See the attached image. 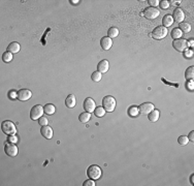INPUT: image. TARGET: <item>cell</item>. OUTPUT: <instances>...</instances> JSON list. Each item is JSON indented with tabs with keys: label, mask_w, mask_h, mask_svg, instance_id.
Here are the masks:
<instances>
[{
	"label": "cell",
	"mask_w": 194,
	"mask_h": 186,
	"mask_svg": "<svg viewBox=\"0 0 194 186\" xmlns=\"http://www.w3.org/2000/svg\"><path fill=\"white\" fill-rule=\"evenodd\" d=\"M127 113L130 117H138V114H140V110H138V107H131L128 109Z\"/></svg>",
	"instance_id": "cb8c5ba5"
},
{
	"label": "cell",
	"mask_w": 194,
	"mask_h": 186,
	"mask_svg": "<svg viewBox=\"0 0 194 186\" xmlns=\"http://www.w3.org/2000/svg\"><path fill=\"white\" fill-rule=\"evenodd\" d=\"M186 88H187V90H189V91H193V89H194L193 80H188V81L186 82Z\"/></svg>",
	"instance_id": "4dcf8cb0"
},
{
	"label": "cell",
	"mask_w": 194,
	"mask_h": 186,
	"mask_svg": "<svg viewBox=\"0 0 194 186\" xmlns=\"http://www.w3.org/2000/svg\"><path fill=\"white\" fill-rule=\"evenodd\" d=\"M107 35L111 38H115V37H117L119 35V29L117 27H111L109 29V31H107Z\"/></svg>",
	"instance_id": "603a6c76"
},
{
	"label": "cell",
	"mask_w": 194,
	"mask_h": 186,
	"mask_svg": "<svg viewBox=\"0 0 194 186\" xmlns=\"http://www.w3.org/2000/svg\"><path fill=\"white\" fill-rule=\"evenodd\" d=\"M178 143H179L181 146H185L189 143V139H188L187 136H181L179 139H178Z\"/></svg>",
	"instance_id": "f546056e"
},
{
	"label": "cell",
	"mask_w": 194,
	"mask_h": 186,
	"mask_svg": "<svg viewBox=\"0 0 194 186\" xmlns=\"http://www.w3.org/2000/svg\"><path fill=\"white\" fill-rule=\"evenodd\" d=\"M91 119V113H88V112H85V113H82L79 117V120L81 121L82 123H87L89 122V120Z\"/></svg>",
	"instance_id": "44dd1931"
},
{
	"label": "cell",
	"mask_w": 194,
	"mask_h": 186,
	"mask_svg": "<svg viewBox=\"0 0 194 186\" xmlns=\"http://www.w3.org/2000/svg\"><path fill=\"white\" fill-rule=\"evenodd\" d=\"M21 50V46L19 42H11V44L8 45V47H7V51L11 53H13V54H16V53H19Z\"/></svg>",
	"instance_id": "e0dca14e"
},
{
	"label": "cell",
	"mask_w": 194,
	"mask_h": 186,
	"mask_svg": "<svg viewBox=\"0 0 194 186\" xmlns=\"http://www.w3.org/2000/svg\"><path fill=\"white\" fill-rule=\"evenodd\" d=\"M94 114L96 117H103L105 115V110L103 107H97L94 110Z\"/></svg>",
	"instance_id": "4316f807"
},
{
	"label": "cell",
	"mask_w": 194,
	"mask_h": 186,
	"mask_svg": "<svg viewBox=\"0 0 194 186\" xmlns=\"http://www.w3.org/2000/svg\"><path fill=\"white\" fill-rule=\"evenodd\" d=\"M95 109H96L95 101L92 98H90V97L86 98L85 101H84V110L86 112H88V113H92V112H94Z\"/></svg>",
	"instance_id": "8fae6325"
},
{
	"label": "cell",
	"mask_w": 194,
	"mask_h": 186,
	"mask_svg": "<svg viewBox=\"0 0 194 186\" xmlns=\"http://www.w3.org/2000/svg\"><path fill=\"white\" fill-rule=\"evenodd\" d=\"M101 78H102V76H101V72H99L98 70L94 71L93 74H92V76H91L92 81L95 82V83H97V82H100L101 81Z\"/></svg>",
	"instance_id": "83f0119b"
},
{
	"label": "cell",
	"mask_w": 194,
	"mask_h": 186,
	"mask_svg": "<svg viewBox=\"0 0 194 186\" xmlns=\"http://www.w3.org/2000/svg\"><path fill=\"white\" fill-rule=\"evenodd\" d=\"M185 77L187 80H193L194 78V67L193 66H190L186 69L185 71Z\"/></svg>",
	"instance_id": "484cf974"
},
{
	"label": "cell",
	"mask_w": 194,
	"mask_h": 186,
	"mask_svg": "<svg viewBox=\"0 0 194 186\" xmlns=\"http://www.w3.org/2000/svg\"><path fill=\"white\" fill-rule=\"evenodd\" d=\"M184 57L185 58H191L192 56H193V51L192 50H189V49H187L186 51H184Z\"/></svg>",
	"instance_id": "836d02e7"
},
{
	"label": "cell",
	"mask_w": 194,
	"mask_h": 186,
	"mask_svg": "<svg viewBox=\"0 0 194 186\" xmlns=\"http://www.w3.org/2000/svg\"><path fill=\"white\" fill-rule=\"evenodd\" d=\"M174 21H177L179 23H182L185 19V13H184L183 9L181 8H176L174 11V16H172Z\"/></svg>",
	"instance_id": "7c38bea8"
},
{
	"label": "cell",
	"mask_w": 194,
	"mask_h": 186,
	"mask_svg": "<svg viewBox=\"0 0 194 186\" xmlns=\"http://www.w3.org/2000/svg\"><path fill=\"white\" fill-rule=\"evenodd\" d=\"M109 61L107 60H101L98 63V65H97V70L99 72H101V74H105L109 70Z\"/></svg>",
	"instance_id": "9a60e30c"
},
{
	"label": "cell",
	"mask_w": 194,
	"mask_h": 186,
	"mask_svg": "<svg viewBox=\"0 0 194 186\" xmlns=\"http://www.w3.org/2000/svg\"><path fill=\"white\" fill-rule=\"evenodd\" d=\"M8 97L11 99H16V98H18V92L17 91H15V90H11V91H9V93H8Z\"/></svg>",
	"instance_id": "e575fe53"
},
{
	"label": "cell",
	"mask_w": 194,
	"mask_h": 186,
	"mask_svg": "<svg viewBox=\"0 0 194 186\" xmlns=\"http://www.w3.org/2000/svg\"><path fill=\"white\" fill-rule=\"evenodd\" d=\"M83 185L84 186H95V182L93 181V179H92V180H87V181L84 182Z\"/></svg>",
	"instance_id": "d590c367"
},
{
	"label": "cell",
	"mask_w": 194,
	"mask_h": 186,
	"mask_svg": "<svg viewBox=\"0 0 194 186\" xmlns=\"http://www.w3.org/2000/svg\"><path fill=\"white\" fill-rule=\"evenodd\" d=\"M144 15L147 19H149V20H154V19H156L157 17H159L160 11H158L156 7L151 6V7H148V8L145 9Z\"/></svg>",
	"instance_id": "52a82bcc"
},
{
	"label": "cell",
	"mask_w": 194,
	"mask_h": 186,
	"mask_svg": "<svg viewBox=\"0 0 194 186\" xmlns=\"http://www.w3.org/2000/svg\"><path fill=\"white\" fill-rule=\"evenodd\" d=\"M148 2L150 3L151 5H152V7H156L157 5H159L160 1H158V0H149Z\"/></svg>",
	"instance_id": "8d00e7d4"
},
{
	"label": "cell",
	"mask_w": 194,
	"mask_h": 186,
	"mask_svg": "<svg viewBox=\"0 0 194 186\" xmlns=\"http://www.w3.org/2000/svg\"><path fill=\"white\" fill-rule=\"evenodd\" d=\"M167 28H165V27L163 26H158L156 27V28L153 30L152 32V37L154 38V40H163L164 37L167 35Z\"/></svg>",
	"instance_id": "277c9868"
},
{
	"label": "cell",
	"mask_w": 194,
	"mask_h": 186,
	"mask_svg": "<svg viewBox=\"0 0 194 186\" xmlns=\"http://www.w3.org/2000/svg\"><path fill=\"white\" fill-rule=\"evenodd\" d=\"M2 60L4 62H6V63L11 62V60H13V53L8 52V51L4 52V53H3V55H2Z\"/></svg>",
	"instance_id": "f1b7e54d"
},
{
	"label": "cell",
	"mask_w": 194,
	"mask_h": 186,
	"mask_svg": "<svg viewBox=\"0 0 194 186\" xmlns=\"http://www.w3.org/2000/svg\"><path fill=\"white\" fill-rule=\"evenodd\" d=\"M193 178H194V175L191 176V184H193Z\"/></svg>",
	"instance_id": "60d3db41"
},
{
	"label": "cell",
	"mask_w": 194,
	"mask_h": 186,
	"mask_svg": "<svg viewBox=\"0 0 194 186\" xmlns=\"http://www.w3.org/2000/svg\"><path fill=\"white\" fill-rule=\"evenodd\" d=\"M159 5H160V7H161V8L166 9V8H168V7H169V2H168L167 0H163V1H160Z\"/></svg>",
	"instance_id": "1f68e13d"
},
{
	"label": "cell",
	"mask_w": 194,
	"mask_h": 186,
	"mask_svg": "<svg viewBox=\"0 0 194 186\" xmlns=\"http://www.w3.org/2000/svg\"><path fill=\"white\" fill-rule=\"evenodd\" d=\"M4 151L8 156H11V157H15V156L18 155L19 150H18L17 145L11 144V143H6V144H5V147H4Z\"/></svg>",
	"instance_id": "ba28073f"
},
{
	"label": "cell",
	"mask_w": 194,
	"mask_h": 186,
	"mask_svg": "<svg viewBox=\"0 0 194 186\" xmlns=\"http://www.w3.org/2000/svg\"><path fill=\"white\" fill-rule=\"evenodd\" d=\"M188 139H189V141L193 142V141H194V132H190V134H189V138H188Z\"/></svg>",
	"instance_id": "74e56055"
},
{
	"label": "cell",
	"mask_w": 194,
	"mask_h": 186,
	"mask_svg": "<svg viewBox=\"0 0 194 186\" xmlns=\"http://www.w3.org/2000/svg\"><path fill=\"white\" fill-rule=\"evenodd\" d=\"M102 105L105 112H113L116 109V99L111 95H107L102 99Z\"/></svg>",
	"instance_id": "3957f363"
},
{
	"label": "cell",
	"mask_w": 194,
	"mask_h": 186,
	"mask_svg": "<svg viewBox=\"0 0 194 186\" xmlns=\"http://www.w3.org/2000/svg\"><path fill=\"white\" fill-rule=\"evenodd\" d=\"M154 109H155L154 105H153V103H142V105L138 107V110H140V114H143V115L150 114L151 112H152Z\"/></svg>",
	"instance_id": "30bf717a"
},
{
	"label": "cell",
	"mask_w": 194,
	"mask_h": 186,
	"mask_svg": "<svg viewBox=\"0 0 194 186\" xmlns=\"http://www.w3.org/2000/svg\"><path fill=\"white\" fill-rule=\"evenodd\" d=\"M44 113L48 115H53V114H55V112H56V107H55V105H52V103L46 105L44 107Z\"/></svg>",
	"instance_id": "ffe728a7"
},
{
	"label": "cell",
	"mask_w": 194,
	"mask_h": 186,
	"mask_svg": "<svg viewBox=\"0 0 194 186\" xmlns=\"http://www.w3.org/2000/svg\"><path fill=\"white\" fill-rule=\"evenodd\" d=\"M40 134H42V136H44V138L50 140V139L53 138V129L51 128L50 126L46 125V126H42V129H40Z\"/></svg>",
	"instance_id": "5bb4252c"
},
{
	"label": "cell",
	"mask_w": 194,
	"mask_h": 186,
	"mask_svg": "<svg viewBox=\"0 0 194 186\" xmlns=\"http://www.w3.org/2000/svg\"><path fill=\"white\" fill-rule=\"evenodd\" d=\"M101 169L99 168L98 165H96V164H93V165H90L87 170V175L89 176L90 179H93V180H98L99 178L101 177Z\"/></svg>",
	"instance_id": "7a4b0ae2"
},
{
	"label": "cell",
	"mask_w": 194,
	"mask_h": 186,
	"mask_svg": "<svg viewBox=\"0 0 194 186\" xmlns=\"http://www.w3.org/2000/svg\"><path fill=\"white\" fill-rule=\"evenodd\" d=\"M159 115H160L159 111L154 109L150 114H148L149 120H150L151 122H156V121H158V119H159Z\"/></svg>",
	"instance_id": "d6986e66"
},
{
	"label": "cell",
	"mask_w": 194,
	"mask_h": 186,
	"mask_svg": "<svg viewBox=\"0 0 194 186\" xmlns=\"http://www.w3.org/2000/svg\"><path fill=\"white\" fill-rule=\"evenodd\" d=\"M180 30L184 33H189L191 31V25L189 23H185V22H182L180 23Z\"/></svg>",
	"instance_id": "7402d4cb"
},
{
	"label": "cell",
	"mask_w": 194,
	"mask_h": 186,
	"mask_svg": "<svg viewBox=\"0 0 194 186\" xmlns=\"http://www.w3.org/2000/svg\"><path fill=\"white\" fill-rule=\"evenodd\" d=\"M78 2H80L79 0H75V1H71V3H74V4H76Z\"/></svg>",
	"instance_id": "ab89813d"
},
{
	"label": "cell",
	"mask_w": 194,
	"mask_h": 186,
	"mask_svg": "<svg viewBox=\"0 0 194 186\" xmlns=\"http://www.w3.org/2000/svg\"><path fill=\"white\" fill-rule=\"evenodd\" d=\"M100 46H101V48H102V50L107 51V50H109V49L111 48V46H113V40H111V37L104 36V37L101 38Z\"/></svg>",
	"instance_id": "4fadbf2b"
},
{
	"label": "cell",
	"mask_w": 194,
	"mask_h": 186,
	"mask_svg": "<svg viewBox=\"0 0 194 186\" xmlns=\"http://www.w3.org/2000/svg\"><path fill=\"white\" fill-rule=\"evenodd\" d=\"M172 47L178 52H184L188 49L189 44H188V40H184V38H179V40H174L172 42Z\"/></svg>",
	"instance_id": "5b68a950"
},
{
	"label": "cell",
	"mask_w": 194,
	"mask_h": 186,
	"mask_svg": "<svg viewBox=\"0 0 194 186\" xmlns=\"http://www.w3.org/2000/svg\"><path fill=\"white\" fill-rule=\"evenodd\" d=\"M38 122H40V126H46V125H48L49 120L47 117H42V118H40V121H38Z\"/></svg>",
	"instance_id": "d6a6232c"
},
{
	"label": "cell",
	"mask_w": 194,
	"mask_h": 186,
	"mask_svg": "<svg viewBox=\"0 0 194 186\" xmlns=\"http://www.w3.org/2000/svg\"><path fill=\"white\" fill-rule=\"evenodd\" d=\"M32 96V92L28 89H21L18 92V99L20 101H27Z\"/></svg>",
	"instance_id": "9c48e42d"
},
{
	"label": "cell",
	"mask_w": 194,
	"mask_h": 186,
	"mask_svg": "<svg viewBox=\"0 0 194 186\" xmlns=\"http://www.w3.org/2000/svg\"><path fill=\"white\" fill-rule=\"evenodd\" d=\"M182 35H183V32L179 28H174L171 30V37L174 40H179L182 37Z\"/></svg>",
	"instance_id": "d4e9b609"
},
{
	"label": "cell",
	"mask_w": 194,
	"mask_h": 186,
	"mask_svg": "<svg viewBox=\"0 0 194 186\" xmlns=\"http://www.w3.org/2000/svg\"><path fill=\"white\" fill-rule=\"evenodd\" d=\"M65 105L68 109H73L76 105V99L73 94H69L65 99Z\"/></svg>",
	"instance_id": "2e32d148"
},
{
	"label": "cell",
	"mask_w": 194,
	"mask_h": 186,
	"mask_svg": "<svg viewBox=\"0 0 194 186\" xmlns=\"http://www.w3.org/2000/svg\"><path fill=\"white\" fill-rule=\"evenodd\" d=\"M44 113V107L40 105H35L30 111V118L32 120H37L42 117V114Z\"/></svg>",
	"instance_id": "8992f818"
},
{
	"label": "cell",
	"mask_w": 194,
	"mask_h": 186,
	"mask_svg": "<svg viewBox=\"0 0 194 186\" xmlns=\"http://www.w3.org/2000/svg\"><path fill=\"white\" fill-rule=\"evenodd\" d=\"M1 129H2V132H4L5 134L7 136H15L17 134V127H16L15 123L11 122V121H3L2 125H1Z\"/></svg>",
	"instance_id": "6da1fadb"
},
{
	"label": "cell",
	"mask_w": 194,
	"mask_h": 186,
	"mask_svg": "<svg viewBox=\"0 0 194 186\" xmlns=\"http://www.w3.org/2000/svg\"><path fill=\"white\" fill-rule=\"evenodd\" d=\"M188 44H189V46H191V47H193V40H190V42H188Z\"/></svg>",
	"instance_id": "f35d334b"
},
{
	"label": "cell",
	"mask_w": 194,
	"mask_h": 186,
	"mask_svg": "<svg viewBox=\"0 0 194 186\" xmlns=\"http://www.w3.org/2000/svg\"><path fill=\"white\" fill-rule=\"evenodd\" d=\"M174 19H172L171 15H165L163 17V20H162V23H163V27L167 28V27H170L172 24H174Z\"/></svg>",
	"instance_id": "ac0fdd59"
}]
</instances>
